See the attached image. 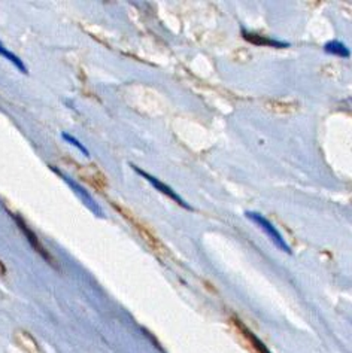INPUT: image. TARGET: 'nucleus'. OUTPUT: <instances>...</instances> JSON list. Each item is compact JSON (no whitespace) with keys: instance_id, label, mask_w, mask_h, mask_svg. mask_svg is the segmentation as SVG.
I'll return each instance as SVG.
<instances>
[{"instance_id":"nucleus-2","label":"nucleus","mask_w":352,"mask_h":353,"mask_svg":"<svg viewBox=\"0 0 352 353\" xmlns=\"http://www.w3.org/2000/svg\"><path fill=\"white\" fill-rule=\"evenodd\" d=\"M14 221L17 222V225H18V228H20L21 231H23V234L26 236V239L29 240V243L32 245V248L36 250V252H38L46 263H50L52 267H57V263H55V259L51 256V254L48 252V250H46L43 246H42V243L39 241V239H38V236H36L33 231H32V228L26 224L24 222V219L20 216V215H15L14 216Z\"/></svg>"},{"instance_id":"nucleus-4","label":"nucleus","mask_w":352,"mask_h":353,"mask_svg":"<svg viewBox=\"0 0 352 353\" xmlns=\"http://www.w3.org/2000/svg\"><path fill=\"white\" fill-rule=\"evenodd\" d=\"M114 206H115L119 212L123 213L124 218H127V219L130 221L132 224L136 227V230L139 231V233H141V236L144 237V240L146 241V245H148V246H151L154 250H157V252H163V249H164V248H163V245H162V241L151 233V230H150V228L145 227L144 224H141V222H139V221L132 215L130 212H127V210H124L123 208H119L118 204H114Z\"/></svg>"},{"instance_id":"nucleus-10","label":"nucleus","mask_w":352,"mask_h":353,"mask_svg":"<svg viewBox=\"0 0 352 353\" xmlns=\"http://www.w3.org/2000/svg\"><path fill=\"white\" fill-rule=\"evenodd\" d=\"M324 51L329 54H335L338 57H349V50L340 41H331L324 45Z\"/></svg>"},{"instance_id":"nucleus-13","label":"nucleus","mask_w":352,"mask_h":353,"mask_svg":"<svg viewBox=\"0 0 352 353\" xmlns=\"http://www.w3.org/2000/svg\"><path fill=\"white\" fill-rule=\"evenodd\" d=\"M6 265L2 263V261H0V277H5L6 276Z\"/></svg>"},{"instance_id":"nucleus-9","label":"nucleus","mask_w":352,"mask_h":353,"mask_svg":"<svg viewBox=\"0 0 352 353\" xmlns=\"http://www.w3.org/2000/svg\"><path fill=\"white\" fill-rule=\"evenodd\" d=\"M266 108L271 109L272 112H276V114H291V112H294L295 108H297V106L291 103V101L272 100V101H267Z\"/></svg>"},{"instance_id":"nucleus-7","label":"nucleus","mask_w":352,"mask_h":353,"mask_svg":"<svg viewBox=\"0 0 352 353\" xmlns=\"http://www.w3.org/2000/svg\"><path fill=\"white\" fill-rule=\"evenodd\" d=\"M235 325H236V328L239 330V332L244 336V339L248 341V345L253 347V350H254L255 353H271V352H268V349L263 345V343H262L260 340H258V339L254 336V334L245 327V325H244L242 322L235 319Z\"/></svg>"},{"instance_id":"nucleus-1","label":"nucleus","mask_w":352,"mask_h":353,"mask_svg":"<svg viewBox=\"0 0 352 353\" xmlns=\"http://www.w3.org/2000/svg\"><path fill=\"white\" fill-rule=\"evenodd\" d=\"M245 215H246L248 219H251L254 224H257L258 227H260L264 231V234L268 236V239L273 241V243L276 245V248H280L281 250H284L285 254H291L290 246L286 245V241L284 240V237L281 236L280 231H277L275 228V225L272 224V222L268 221L267 218H264L262 213H258V212H246Z\"/></svg>"},{"instance_id":"nucleus-6","label":"nucleus","mask_w":352,"mask_h":353,"mask_svg":"<svg viewBox=\"0 0 352 353\" xmlns=\"http://www.w3.org/2000/svg\"><path fill=\"white\" fill-rule=\"evenodd\" d=\"M14 337H15L17 346H20L24 350V353H42L38 341H36L32 334H29L27 331L18 330L15 331Z\"/></svg>"},{"instance_id":"nucleus-8","label":"nucleus","mask_w":352,"mask_h":353,"mask_svg":"<svg viewBox=\"0 0 352 353\" xmlns=\"http://www.w3.org/2000/svg\"><path fill=\"white\" fill-rule=\"evenodd\" d=\"M242 36L248 41L254 45H260V46H273V48H289L290 43L286 42H280V41H275L271 38H264V36L260 34H255V33H249V32H242Z\"/></svg>"},{"instance_id":"nucleus-5","label":"nucleus","mask_w":352,"mask_h":353,"mask_svg":"<svg viewBox=\"0 0 352 353\" xmlns=\"http://www.w3.org/2000/svg\"><path fill=\"white\" fill-rule=\"evenodd\" d=\"M79 173V178L82 181H86L88 183H91L92 187H95L96 190L104 192L108 187V182H106V178L104 174H101V172L99 169H96L95 165H90V167H84V169L78 170Z\"/></svg>"},{"instance_id":"nucleus-11","label":"nucleus","mask_w":352,"mask_h":353,"mask_svg":"<svg viewBox=\"0 0 352 353\" xmlns=\"http://www.w3.org/2000/svg\"><path fill=\"white\" fill-rule=\"evenodd\" d=\"M0 55H3L5 59H8L9 61H11L14 66L17 68V69H20L23 73H27V69L24 68V64H23V61L17 57V55H14L11 51H8L6 48H3L2 46V43H0Z\"/></svg>"},{"instance_id":"nucleus-3","label":"nucleus","mask_w":352,"mask_h":353,"mask_svg":"<svg viewBox=\"0 0 352 353\" xmlns=\"http://www.w3.org/2000/svg\"><path fill=\"white\" fill-rule=\"evenodd\" d=\"M132 167H133L135 172H136L137 174H141L142 178H145L148 182H150V183L153 185V187H154L157 191H160L162 194H164L166 197H169V199H170V200H173L175 203H178L181 208H185V209H190V210H191V208L188 206V204L185 203V201H184V200H182V199L178 196V194H176V192H175V191H173L170 187H168V185H166L164 182H162L160 179L154 178L153 174H150V173L144 172L142 169H139V167H136V165H132Z\"/></svg>"},{"instance_id":"nucleus-12","label":"nucleus","mask_w":352,"mask_h":353,"mask_svg":"<svg viewBox=\"0 0 352 353\" xmlns=\"http://www.w3.org/2000/svg\"><path fill=\"white\" fill-rule=\"evenodd\" d=\"M63 139H64V141H66V142L72 143V145L75 146V148H78V150H79L82 154H84L86 157H88V155H90V154H88V151L86 150V146L82 145L79 141H77L75 137H72V136H70V134H68V133H63Z\"/></svg>"}]
</instances>
